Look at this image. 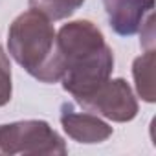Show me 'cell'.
<instances>
[{
	"label": "cell",
	"mask_w": 156,
	"mask_h": 156,
	"mask_svg": "<svg viewBox=\"0 0 156 156\" xmlns=\"http://www.w3.org/2000/svg\"><path fill=\"white\" fill-rule=\"evenodd\" d=\"M57 48L62 57V88L75 99L92 94L114 70V55L101 30L90 20H73L57 33Z\"/></svg>",
	"instance_id": "6da1fadb"
},
{
	"label": "cell",
	"mask_w": 156,
	"mask_h": 156,
	"mask_svg": "<svg viewBox=\"0 0 156 156\" xmlns=\"http://www.w3.org/2000/svg\"><path fill=\"white\" fill-rule=\"evenodd\" d=\"M9 55L41 83H57L64 73L51 20L30 9L19 15L8 31Z\"/></svg>",
	"instance_id": "7a4b0ae2"
},
{
	"label": "cell",
	"mask_w": 156,
	"mask_h": 156,
	"mask_svg": "<svg viewBox=\"0 0 156 156\" xmlns=\"http://www.w3.org/2000/svg\"><path fill=\"white\" fill-rule=\"evenodd\" d=\"M68 152L64 140L41 119H26L9 125H0V154H53Z\"/></svg>",
	"instance_id": "3957f363"
},
{
	"label": "cell",
	"mask_w": 156,
	"mask_h": 156,
	"mask_svg": "<svg viewBox=\"0 0 156 156\" xmlns=\"http://www.w3.org/2000/svg\"><path fill=\"white\" fill-rule=\"evenodd\" d=\"M75 101L85 110L118 123L130 121L138 114V101L125 79H107L92 94Z\"/></svg>",
	"instance_id": "277c9868"
},
{
	"label": "cell",
	"mask_w": 156,
	"mask_h": 156,
	"mask_svg": "<svg viewBox=\"0 0 156 156\" xmlns=\"http://www.w3.org/2000/svg\"><path fill=\"white\" fill-rule=\"evenodd\" d=\"M110 28L121 35L130 37L143 30L152 17L154 0H103Z\"/></svg>",
	"instance_id": "5b68a950"
},
{
	"label": "cell",
	"mask_w": 156,
	"mask_h": 156,
	"mask_svg": "<svg viewBox=\"0 0 156 156\" xmlns=\"http://www.w3.org/2000/svg\"><path fill=\"white\" fill-rule=\"evenodd\" d=\"M61 125L64 132L79 143H101L112 136V127L92 112H75L72 105H62Z\"/></svg>",
	"instance_id": "8992f818"
},
{
	"label": "cell",
	"mask_w": 156,
	"mask_h": 156,
	"mask_svg": "<svg viewBox=\"0 0 156 156\" xmlns=\"http://www.w3.org/2000/svg\"><path fill=\"white\" fill-rule=\"evenodd\" d=\"M134 81H136V90L141 99L147 103H154L156 99V90H154V51L149 50L141 57L134 61L132 66Z\"/></svg>",
	"instance_id": "52a82bcc"
},
{
	"label": "cell",
	"mask_w": 156,
	"mask_h": 156,
	"mask_svg": "<svg viewBox=\"0 0 156 156\" xmlns=\"http://www.w3.org/2000/svg\"><path fill=\"white\" fill-rule=\"evenodd\" d=\"M30 8L48 20H62L68 19L79 9L85 0H28Z\"/></svg>",
	"instance_id": "ba28073f"
},
{
	"label": "cell",
	"mask_w": 156,
	"mask_h": 156,
	"mask_svg": "<svg viewBox=\"0 0 156 156\" xmlns=\"http://www.w3.org/2000/svg\"><path fill=\"white\" fill-rule=\"evenodd\" d=\"M11 92H13V85H11V64H9L8 55L4 53L2 46H0V107H4V105L9 103Z\"/></svg>",
	"instance_id": "9c48e42d"
}]
</instances>
